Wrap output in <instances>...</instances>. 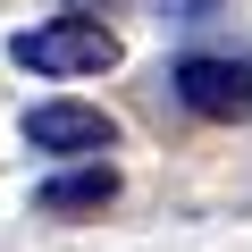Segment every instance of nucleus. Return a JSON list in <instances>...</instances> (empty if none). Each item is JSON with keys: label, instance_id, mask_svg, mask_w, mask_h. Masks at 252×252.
Wrapping results in <instances>:
<instances>
[{"label": "nucleus", "instance_id": "nucleus-1", "mask_svg": "<svg viewBox=\"0 0 252 252\" xmlns=\"http://www.w3.org/2000/svg\"><path fill=\"white\" fill-rule=\"evenodd\" d=\"M9 59L34 67V76H109L126 51H118V34L101 17H42V26L9 34Z\"/></svg>", "mask_w": 252, "mask_h": 252}, {"label": "nucleus", "instance_id": "nucleus-2", "mask_svg": "<svg viewBox=\"0 0 252 252\" xmlns=\"http://www.w3.org/2000/svg\"><path fill=\"white\" fill-rule=\"evenodd\" d=\"M177 109L210 118V126H252V59L244 51H185L168 67Z\"/></svg>", "mask_w": 252, "mask_h": 252}, {"label": "nucleus", "instance_id": "nucleus-4", "mask_svg": "<svg viewBox=\"0 0 252 252\" xmlns=\"http://www.w3.org/2000/svg\"><path fill=\"white\" fill-rule=\"evenodd\" d=\"M118 202V177L93 160V168H67V177H51L42 193H34V210L42 219H84V210H109Z\"/></svg>", "mask_w": 252, "mask_h": 252}, {"label": "nucleus", "instance_id": "nucleus-3", "mask_svg": "<svg viewBox=\"0 0 252 252\" xmlns=\"http://www.w3.org/2000/svg\"><path fill=\"white\" fill-rule=\"evenodd\" d=\"M17 126H26V143L51 152V160H101V152L118 143V118L93 109V101H34Z\"/></svg>", "mask_w": 252, "mask_h": 252}]
</instances>
